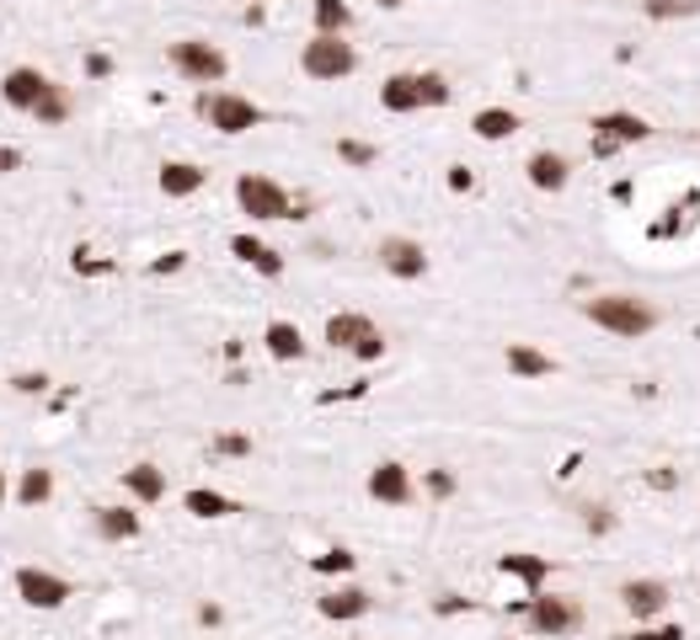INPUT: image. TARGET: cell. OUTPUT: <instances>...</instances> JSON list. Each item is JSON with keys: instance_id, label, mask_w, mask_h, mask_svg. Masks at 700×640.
<instances>
[{"instance_id": "16", "label": "cell", "mask_w": 700, "mask_h": 640, "mask_svg": "<svg viewBox=\"0 0 700 640\" xmlns=\"http://www.w3.org/2000/svg\"><path fill=\"white\" fill-rule=\"evenodd\" d=\"M208 171L199 160H161V171H156V187H161L166 198H193V193H204Z\"/></svg>"}, {"instance_id": "2", "label": "cell", "mask_w": 700, "mask_h": 640, "mask_svg": "<svg viewBox=\"0 0 700 640\" xmlns=\"http://www.w3.org/2000/svg\"><path fill=\"white\" fill-rule=\"evenodd\" d=\"M193 113L214 128V134H251V128H262L268 123V113L251 102V96H241V91H225V85H204L199 91V102H193Z\"/></svg>"}, {"instance_id": "35", "label": "cell", "mask_w": 700, "mask_h": 640, "mask_svg": "<svg viewBox=\"0 0 700 640\" xmlns=\"http://www.w3.org/2000/svg\"><path fill=\"white\" fill-rule=\"evenodd\" d=\"M11 390H16V396H43V390H48V374H16Z\"/></svg>"}, {"instance_id": "19", "label": "cell", "mask_w": 700, "mask_h": 640, "mask_svg": "<svg viewBox=\"0 0 700 640\" xmlns=\"http://www.w3.org/2000/svg\"><path fill=\"white\" fill-rule=\"evenodd\" d=\"M124 491L139 502V507H156V502H166V470L161 465H150V459H139V465H128L124 470Z\"/></svg>"}, {"instance_id": "46", "label": "cell", "mask_w": 700, "mask_h": 640, "mask_svg": "<svg viewBox=\"0 0 700 640\" xmlns=\"http://www.w3.org/2000/svg\"><path fill=\"white\" fill-rule=\"evenodd\" d=\"M5 496H11V485H5V470H0V502H5Z\"/></svg>"}, {"instance_id": "40", "label": "cell", "mask_w": 700, "mask_h": 640, "mask_svg": "<svg viewBox=\"0 0 700 640\" xmlns=\"http://www.w3.org/2000/svg\"><path fill=\"white\" fill-rule=\"evenodd\" d=\"M182 262H188V251H166V262H156V267H150V273H177V267H182Z\"/></svg>"}, {"instance_id": "13", "label": "cell", "mask_w": 700, "mask_h": 640, "mask_svg": "<svg viewBox=\"0 0 700 640\" xmlns=\"http://www.w3.org/2000/svg\"><path fill=\"white\" fill-rule=\"evenodd\" d=\"M620 603H625V614H631V619L653 625L663 608H668V582H658V576H631V582L620 587Z\"/></svg>"}, {"instance_id": "11", "label": "cell", "mask_w": 700, "mask_h": 640, "mask_svg": "<svg viewBox=\"0 0 700 640\" xmlns=\"http://www.w3.org/2000/svg\"><path fill=\"white\" fill-rule=\"evenodd\" d=\"M370 496L380 507H413L417 485H413V470L402 459H380L370 470Z\"/></svg>"}, {"instance_id": "45", "label": "cell", "mask_w": 700, "mask_h": 640, "mask_svg": "<svg viewBox=\"0 0 700 640\" xmlns=\"http://www.w3.org/2000/svg\"><path fill=\"white\" fill-rule=\"evenodd\" d=\"M374 5H380V11H402L407 0H374Z\"/></svg>"}, {"instance_id": "39", "label": "cell", "mask_w": 700, "mask_h": 640, "mask_svg": "<svg viewBox=\"0 0 700 640\" xmlns=\"http://www.w3.org/2000/svg\"><path fill=\"white\" fill-rule=\"evenodd\" d=\"M11 171H22V150L16 145H0V176H11Z\"/></svg>"}, {"instance_id": "37", "label": "cell", "mask_w": 700, "mask_h": 640, "mask_svg": "<svg viewBox=\"0 0 700 640\" xmlns=\"http://www.w3.org/2000/svg\"><path fill=\"white\" fill-rule=\"evenodd\" d=\"M620 640H685L679 625H663V630H636V636H620Z\"/></svg>"}, {"instance_id": "10", "label": "cell", "mask_w": 700, "mask_h": 640, "mask_svg": "<svg viewBox=\"0 0 700 640\" xmlns=\"http://www.w3.org/2000/svg\"><path fill=\"white\" fill-rule=\"evenodd\" d=\"M374 256H380V267H385L391 278H402V283L428 278V245L413 236H380Z\"/></svg>"}, {"instance_id": "29", "label": "cell", "mask_w": 700, "mask_h": 640, "mask_svg": "<svg viewBox=\"0 0 700 640\" xmlns=\"http://www.w3.org/2000/svg\"><path fill=\"white\" fill-rule=\"evenodd\" d=\"M417 85H422V107H450V96H454L450 76H439V70H417Z\"/></svg>"}, {"instance_id": "44", "label": "cell", "mask_w": 700, "mask_h": 640, "mask_svg": "<svg viewBox=\"0 0 700 640\" xmlns=\"http://www.w3.org/2000/svg\"><path fill=\"white\" fill-rule=\"evenodd\" d=\"M460 608H471L465 598H439V614H460Z\"/></svg>"}, {"instance_id": "1", "label": "cell", "mask_w": 700, "mask_h": 640, "mask_svg": "<svg viewBox=\"0 0 700 640\" xmlns=\"http://www.w3.org/2000/svg\"><path fill=\"white\" fill-rule=\"evenodd\" d=\"M583 316L594 320L599 331H610L620 342H636V336H653L658 331V305H647L642 294H594L583 299Z\"/></svg>"}, {"instance_id": "28", "label": "cell", "mask_w": 700, "mask_h": 640, "mask_svg": "<svg viewBox=\"0 0 700 640\" xmlns=\"http://www.w3.org/2000/svg\"><path fill=\"white\" fill-rule=\"evenodd\" d=\"M311 22H316V33L348 38V27H353V5H348V0H316V5H311Z\"/></svg>"}, {"instance_id": "23", "label": "cell", "mask_w": 700, "mask_h": 640, "mask_svg": "<svg viewBox=\"0 0 700 640\" xmlns=\"http://www.w3.org/2000/svg\"><path fill=\"white\" fill-rule=\"evenodd\" d=\"M524 128V118L513 113V107H482L476 118H471V134L476 139H487V145H503V139H513Z\"/></svg>"}, {"instance_id": "36", "label": "cell", "mask_w": 700, "mask_h": 640, "mask_svg": "<svg viewBox=\"0 0 700 640\" xmlns=\"http://www.w3.org/2000/svg\"><path fill=\"white\" fill-rule=\"evenodd\" d=\"M86 76H91V80H108V76H113V59H108L102 48H91V54H86Z\"/></svg>"}, {"instance_id": "8", "label": "cell", "mask_w": 700, "mask_h": 640, "mask_svg": "<svg viewBox=\"0 0 700 640\" xmlns=\"http://www.w3.org/2000/svg\"><path fill=\"white\" fill-rule=\"evenodd\" d=\"M11 582H16V598L27 603V608H38V614H54V608H65V603L76 598L70 576H59L48 565H16Z\"/></svg>"}, {"instance_id": "24", "label": "cell", "mask_w": 700, "mask_h": 640, "mask_svg": "<svg viewBox=\"0 0 700 640\" xmlns=\"http://www.w3.org/2000/svg\"><path fill=\"white\" fill-rule=\"evenodd\" d=\"M182 507L193 513V518H230V513H241V502L236 496H225V491H208V485H193V491H182Z\"/></svg>"}, {"instance_id": "31", "label": "cell", "mask_w": 700, "mask_h": 640, "mask_svg": "<svg viewBox=\"0 0 700 640\" xmlns=\"http://www.w3.org/2000/svg\"><path fill=\"white\" fill-rule=\"evenodd\" d=\"M311 565H316L321 576H348V571H353L359 560H353V550H327V556H316Z\"/></svg>"}, {"instance_id": "9", "label": "cell", "mask_w": 700, "mask_h": 640, "mask_svg": "<svg viewBox=\"0 0 700 640\" xmlns=\"http://www.w3.org/2000/svg\"><path fill=\"white\" fill-rule=\"evenodd\" d=\"M588 128H594V156L599 160L620 156L625 145H647L653 139V123L642 118V113H599Z\"/></svg>"}, {"instance_id": "47", "label": "cell", "mask_w": 700, "mask_h": 640, "mask_svg": "<svg viewBox=\"0 0 700 640\" xmlns=\"http://www.w3.org/2000/svg\"><path fill=\"white\" fill-rule=\"evenodd\" d=\"M257 5H273V0H257Z\"/></svg>"}, {"instance_id": "18", "label": "cell", "mask_w": 700, "mask_h": 640, "mask_svg": "<svg viewBox=\"0 0 700 640\" xmlns=\"http://www.w3.org/2000/svg\"><path fill=\"white\" fill-rule=\"evenodd\" d=\"M262 347H268V358L273 363H300L305 353H311V342H305V331H300L294 320H268Z\"/></svg>"}, {"instance_id": "21", "label": "cell", "mask_w": 700, "mask_h": 640, "mask_svg": "<svg viewBox=\"0 0 700 640\" xmlns=\"http://www.w3.org/2000/svg\"><path fill=\"white\" fill-rule=\"evenodd\" d=\"M503 363H508L513 379H551V374H556V358L540 353V347H530V342H508V347H503Z\"/></svg>"}, {"instance_id": "12", "label": "cell", "mask_w": 700, "mask_h": 640, "mask_svg": "<svg viewBox=\"0 0 700 640\" xmlns=\"http://www.w3.org/2000/svg\"><path fill=\"white\" fill-rule=\"evenodd\" d=\"M43 91H48V76H43L38 65H11V70L0 76V102L16 107V113H33Z\"/></svg>"}, {"instance_id": "32", "label": "cell", "mask_w": 700, "mask_h": 640, "mask_svg": "<svg viewBox=\"0 0 700 640\" xmlns=\"http://www.w3.org/2000/svg\"><path fill=\"white\" fill-rule=\"evenodd\" d=\"M700 0H647V16H658V22H668V16H696Z\"/></svg>"}, {"instance_id": "20", "label": "cell", "mask_w": 700, "mask_h": 640, "mask_svg": "<svg viewBox=\"0 0 700 640\" xmlns=\"http://www.w3.org/2000/svg\"><path fill=\"white\" fill-rule=\"evenodd\" d=\"M230 251L247 262L251 273H262V278H284V256H279L268 240H257V236H247V230H241V236H230Z\"/></svg>"}, {"instance_id": "42", "label": "cell", "mask_w": 700, "mask_h": 640, "mask_svg": "<svg viewBox=\"0 0 700 640\" xmlns=\"http://www.w3.org/2000/svg\"><path fill=\"white\" fill-rule=\"evenodd\" d=\"M219 619H225V608H219V603H204V608H199V625H219Z\"/></svg>"}, {"instance_id": "4", "label": "cell", "mask_w": 700, "mask_h": 640, "mask_svg": "<svg viewBox=\"0 0 700 640\" xmlns=\"http://www.w3.org/2000/svg\"><path fill=\"white\" fill-rule=\"evenodd\" d=\"M321 342H327L331 353H348V358H359V363L385 358V331L370 316H359V310H337L327 320V331H321Z\"/></svg>"}, {"instance_id": "25", "label": "cell", "mask_w": 700, "mask_h": 640, "mask_svg": "<svg viewBox=\"0 0 700 640\" xmlns=\"http://www.w3.org/2000/svg\"><path fill=\"white\" fill-rule=\"evenodd\" d=\"M497 571H503V576H519L530 593H540V587H545V576H551V560H545V556H524V550H508V556H497Z\"/></svg>"}, {"instance_id": "15", "label": "cell", "mask_w": 700, "mask_h": 640, "mask_svg": "<svg viewBox=\"0 0 700 640\" xmlns=\"http://www.w3.org/2000/svg\"><path fill=\"white\" fill-rule=\"evenodd\" d=\"M524 176H530L535 193H562L573 182V160L562 156V150H535V156L524 160Z\"/></svg>"}, {"instance_id": "27", "label": "cell", "mask_w": 700, "mask_h": 640, "mask_svg": "<svg viewBox=\"0 0 700 640\" xmlns=\"http://www.w3.org/2000/svg\"><path fill=\"white\" fill-rule=\"evenodd\" d=\"M70 113H76L70 91H65L59 80H48V91H43V96H38V107H33V118H38V128H59V123H70Z\"/></svg>"}, {"instance_id": "5", "label": "cell", "mask_w": 700, "mask_h": 640, "mask_svg": "<svg viewBox=\"0 0 700 640\" xmlns=\"http://www.w3.org/2000/svg\"><path fill=\"white\" fill-rule=\"evenodd\" d=\"M166 65L177 70L182 80H193V85H219V80L230 76V59H225V48H214L208 38H177L166 43Z\"/></svg>"}, {"instance_id": "41", "label": "cell", "mask_w": 700, "mask_h": 640, "mask_svg": "<svg viewBox=\"0 0 700 640\" xmlns=\"http://www.w3.org/2000/svg\"><path fill=\"white\" fill-rule=\"evenodd\" d=\"M610 518H605V507H588V534H605Z\"/></svg>"}, {"instance_id": "3", "label": "cell", "mask_w": 700, "mask_h": 640, "mask_svg": "<svg viewBox=\"0 0 700 640\" xmlns=\"http://www.w3.org/2000/svg\"><path fill=\"white\" fill-rule=\"evenodd\" d=\"M236 203L251 225H273V219H300V203L289 198L284 182L262 176V171H241L236 176Z\"/></svg>"}, {"instance_id": "34", "label": "cell", "mask_w": 700, "mask_h": 640, "mask_svg": "<svg viewBox=\"0 0 700 640\" xmlns=\"http://www.w3.org/2000/svg\"><path fill=\"white\" fill-rule=\"evenodd\" d=\"M422 485H428V496H439V502H444V496H454V476L444 470V465H439V470H428V480H422Z\"/></svg>"}, {"instance_id": "22", "label": "cell", "mask_w": 700, "mask_h": 640, "mask_svg": "<svg viewBox=\"0 0 700 640\" xmlns=\"http://www.w3.org/2000/svg\"><path fill=\"white\" fill-rule=\"evenodd\" d=\"M380 107L385 113H422V85H417L413 70L380 80Z\"/></svg>"}, {"instance_id": "7", "label": "cell", "mask_w": 700, "mask_h": 640, "mask_svg": "<svg viewBox=\"0 0 700 640\" xmlns=\"http://www.w3.org/2000/svg\"><path fill=\"white\" fill-rule=\"evenodd\" d=\"M583 619H588V614H583V603L577 598H567V593H545V587H540V593H530V603H524V625H530V630H535V636H577V630H583Z\"/></svg>"}, {"instance_id": "33", "label": "cell", "mask_w": 700, "mask_h": 640, "mask_svg": "<svg viewBox=\"0 0 700 640\" xmlns=\"http://www.w3.org/2000/svg\"><path fill=\"white\" fill-rule=\"evenodd\" d=\"M214 454H219V459H247L251 438L247 433H219V438H214Z\"/></svg>"}, {"instance_id": "14", "label": "cell", "mask_w": 700, "mask_h": 640, "mask_svg": "<svg viewBox=\"0 0 700 640\" xmlns=\"http://www.w3.org/2000/svg\"><path fill=\"white\" fill-rule=\"evenodd\" d=\"M91 528H97L108 545H128V539H139V534H145V518H139L134 507L102 502V507H91Z\"/></svg>"}, {"instance_id": "17", "label": "cell", "mask_w": 700, "mask_h": 640, "mask_svg": "<svg viewBox=\"0 0 700 640\" xmlns=\"http://www.w3.org/2000/svg\"><path fill=\"white\" fill-rule=\"evenodd\" d=\"M316 608H321V619H331V625H353V619H364L374 608V598L364 587H331L327 598H316Z\"/></svg>"}, {"instance_id": "6", "label": "cell", "mask_w": 700, "mask_h": 640, "mask_svg": "<svg viewBox=\"0 0 700 640\" xmlns=\"http://www.w3.org/2000/svg\"><path fill=\"white\" fill-rule=\"evenodd\" d=\"M300 70L311 80H321V85L348 80V76H359V48L348 38H331V33H311V43L300 48Z\"/></svg>"}, {"instance_id": "38", "label": "cell", "mask_w": 700, "mask_h": 640, "mask_svg": "<svg viewBox=\"0 0 700 640\" xmlns=\"http://www.w3.org/2000/svg\"><path fill=\"white\" fill-rule=\"evenodd\" d=\"M450 187H454V193H471V187H476L471 165H450Z\"/></svg>"}, {"instance_id": "30", "label": "cell", "mask_w": 700, "mask_h": 640, "mask_svg": "<svg viewBox=\"0 0 700 640\" xmlns=\"http://www.w3.org/2000/svg\"><path fill=\"white\" fill-rule=\"evenodd\" d=\"M337 160H342V165H353V171H364V165L380 160V150L364 145V139H337Z\"/></svg>"}, {"instance_id": "26", "label": "cell", "mask_w": 700, "mask_h": 640, "mask_svg": "<svg viewBox=\"0 0 700 640\" xmlns=\"http://www.w3.org/2000/svg\"><path fill=\"white\" fill-rule=\"evenodd\" d=\"M16 507H48L54 502V470H43V465H33V470H22V480H16Z\"/></svg>"}, {"instance_id": "43", "label": "cell", "mask_w": 700, "mask_h": 640, "mask_svg": "<svg viewBox=\"0 0 700 640\" xmlns=\"http://www.w3.org/2000/svg\"><path fill=\"white\" fill-rule=\"evenodd\" d=\"M647 485H663V491H668V485H674V470H653V476H647Z\"/></svg>"}]
</instances>
